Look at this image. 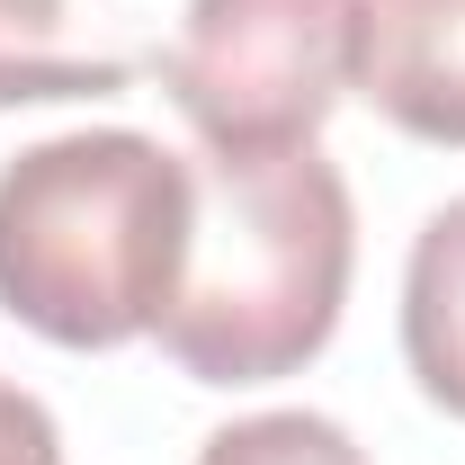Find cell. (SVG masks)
<instances>
[{
    "instance_id": "cell-7",
    "label": "cell",
    "mask_w": 465,
    "mask_h": 465,
    "mask_svg": "<svg viewBox=\"0 0 465 465\" xmlns=\"http://www.w3.org/2000/svg\"><path fill=\"white\" fill-rule=\"evenodd\" d=\"M197 465H367V448L322 411H251V420H224L197 448Z\"/></svg>"
},
{
    "instance_id": "cell-6",
    "label": "cell",
    "mask_w": 465,
    "mask_h": 465,
    "mask_svg": "<svg viewBox=\"0 0 465 465\" xmlns=\"http://www.w3.org/2000/svg\"><path fill=\"white\" fill-rule=\"evenodd\" d=\"M403 367L430 403L465 420V197L411 232L403 260Z\"/></svg>"
},
{
    "instance_id": "cell-3",
    "label": "cell",
    "mask_w": 465,
    "mask_h": 465,
    "mask_svg": "<svg viewBox=\"0 0 465 465\" xmlns=\"http://www.w3.org/2000/svg\"><path fill=\"white\" fill-rule=\"evenodd\" d=\"M358 18L367 0H188L153 72L206 153L313 143L358 90Z\"/></svg>"
},
{
    "instance_id": "cell-5",
    "label": "cell",
    "mask_w": 465,
    "mask_h": 465,
    "mask_svg": "<svg viewBox=\"0 0 465 465\" xmlns=\"http://www.w3.org/2000/svg\"><path fill=\"white\" fill-rule=\"evenodd\" d=\"M125 81H134V54L90 36L81 0H0V108L116 99Z\"/></svg>"
},
{
    "instance_id": "cell-1",
    "label": "cell",
    "mask_w": 465,
    "mask_h": 465,
    "mask_svg": "<svg viewBox=\"0 0 465 465\" xmlns=\"http://www.w3.org/2000/svg\"><path fill=\"white\" fill-rule=\"evenodd\" d=\"M188 251L153 341L197 385H278L313 367L349 304L358 206L322 143L197 153Z\"/></svg>"
},
{
    "instance_id": "cell-2",
    "label": "cell",
    "mask_w": 465,
    "mask_h": 465,
    "mask_svg": "<svg viewBox=\"0 0 465 465\" xmlns=\"http://www.w3.org/2000/svg\"><path fill=\"white\" fill-rule=\"evenodd\" d=\"M188 206V162L134 125L27 143L0 162V313L54 349L143 341L179 287Z\"/></svg>"
},
{
    "instance_id": "cell-8",
    "label": "cell",
    "mask_w": 465,
    "mask_h": 465,
    "mask_svg": "<svg viewBox=\"0 0 465 465\" xmlns=\"http://www.w3.org/2000/svg\"><path fill=\"white\" fill-rule=\"evenodd\" d=\"M0 465H63V430L27 385L0 376Z\"/></svg>"
},
{
    "instance_id": "cell-4",
    "label": "cell",
    "mask_w": 465,
    "mask_h": 465,
    "mask_svg": "<svg viewBox=\"0 0 465 465\" xmlns=\"http://www.w3.org/2000/svg\"><path fill=\"white\" fill-rule=\"evenodd\" d=\"M358 99L411 143L465 153V0H367Z\"/></svg>"
}]
</instances>
